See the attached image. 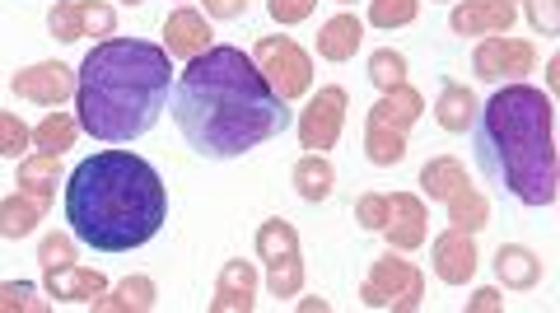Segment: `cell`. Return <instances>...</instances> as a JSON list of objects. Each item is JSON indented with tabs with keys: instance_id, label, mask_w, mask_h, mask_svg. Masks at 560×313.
<instances>
[{
	"instance_id": "6da1fadb",
	"label": "cell",
	"mask_w": 560,
	"mask_h": 313,
	"mask_svg": "<svg viewBox=\"0 0 560 313\" xmlns=\"http://www.w3.org/2000/svg\"><path fill=\"white\" fill-rule=\"evenodd\" d=\"M168 113L201 160H238L290 127V103L271 94L257 61L238 47H210L173 80Z\"/></svg>"
},
{
	"instance_id": "7a4b0ae2",
	"label": "cell",
	"mask_w": 560,
	"mask_h": 313,
	"mask_svg": "<svg viewBox=\"0 0 560 313\" xmlns=\"http://www.w3.org/2000/svg\"><path fill=\"white\" fill-rule=\"evenodd\" d=\"M164 178L140 154L98 150L66 178V220L94 253H136L164 230Z\"/></svg>"
},
{
	"instance_id": "3957f363",
	"label": "cell",
	"mask_w": 560,
	"mask_h": 313,
	"mask_svg": "<svg viewBox=\"0 0 560 313\" xmlns=\"http://www.w3.org/2000/svg\"><path fill=\"white\" fill-rule=\"evenodd\" d=\"M173 94V57L145 38H103L75 76V121L103 146L154 131Z\"/></svg>"
},
{
	"instance_id": "277c9868",
	"label": "cell",
	"mask_w": 560,
	"mask_h": 313,
	"mask_svg": "<svg viewBox=\"0 0 560 313\" xmlns=\"http://www.w3.org/2000/svg\"><path fill=\"white\" fill-rule=\"evenodd\" d=\"M477 154L490 183L523 206H551L560 187V160L551 136V98L533 84H504L477 108Z\"/></svg>"
},
{
	"instance_id": "5b68a950",
	"label": "cell",
	"mask_w": 560,
	"mask_h": 313,
	"mask_svg": "<svg viewBox=\"0 0 560 313\" xmlns=\"http://www.w3.org/2000/svg\"><path fill=\"white\" fill-rule=\"evenodd\" d=\"M420 300H425V276H420L416 263H407L397 248L383 253L370 267L360 286V304L364 309H393V313H416Z\"/></svg>"
},
{
	"instance_id": "8992f818",
	"label": "cell",
	"mask_w": 560,
	"mask_h": 313,
	"mask_svg": "<svg viewBox=\"0 0 560 313\" xmlns=\"http://www.w3.org/2000/svg\"><path fill=\"white\" fill-rule=\"evenodd\" d=\"M257 253L267 263V290L276 300H294L304 286V248H300V234H294L290 220H261L257 230Z\"/></svg>"
},
{
	"instance_id": "52a82bcc",
	"label": "cell",
	"mask_w": 560,
	"mask_h": 313,
	"mask_svg": "<svg viewBox=\"0 0 560 313\" xmlns=\"http://www.w3.org/2000/svg\"><path fill=\"white\" fill-rule=\"evenodd\" d=\"M261 80L271 84V94L280 103H294L300 94L313 90V57L308 51L285 38V33H271V38H257V51H253Z\"/></svg>"
},
{
	"instance_id": "ba28073f",
	"label": "cell",
	"mask_w": 560,
	"mask_h": 313,
	"mask_svg": "<svg viewBox=\"0 0 560 313\" xmlns=\"http://www.w3.org/2000/svg\"><path fill=\"white\" fill-rule=\"evenodd\" d=\"M346 108H350V94L341 90V84H327V90H318L308 98V108L300 113V146L323 154L341 141L346 131Z\"/></svg>"
},
{
	"instance_id": "9c48e42d",
	"label": "cell",
	"mask_w": 560,
	"mask_h": 313,
	"mask_svg": "<svg viewBox=\"0 0 560 313\" xmlns=\"http://www.w3.org/2000/svg\"><path fill=\"white\" fill-rule=\"evenodd\" d=\"M537 66V47L528 38H481L471 51V71L481 80H523Z\"/></svg>"
},
{
	"instance_id": "30bf717a",
	"label": "cell",
	"mask_w": 560,
	"mask_h": 313,
	"mask_svg": "<svg viewBox=\"0 0 560 313\" xmlns=\"http://www.w3.org/2000/svg\"><path fill=\"white\" fill-rule=\"evenodd\" d=\"M514 20L518 5H510V0H458L448 10V28L458 38H500L514 28Z\"/></svg>"
},
{
	"instance_id": "8fae6325",
	"label": "cell",
	"mask_w": 560,
	"mask_h": 313,
	"mask_svg": "<svg viewBox=\"0 0 560 313\" xmlns=\"http://www.w3.org/2000/svg\"><path fill=\"white\" fill-rule=\"evenodd\" d=\"M10 90L28 103H43V108H61V103L75 94V71H70L66 61H38V66L14 71Z\"/></svg>"
},
{
	"instance_id": "7c38bea8",
	"label": "cell",
	"mask_w": 560,
	"mask_h": 313,
	"mask_svg": "<svg viewBox=\"0 0 560 313\" xmlns=\"http://www.w3.org/2000/svg\"><path fill=\"white\" fill-rule=\"evenodd\" d=\"M383 239L393 243L397 253H416L430 234V216H425V201L411 197V193H388V220H383Z\"/></svg>"
},
{
	"instance_id": "4fadbf2b",
	"label": "cell",
	"mask_w": 560,
	"mask_h": 313,
	"mask_svg": "<svg viewBox=\"0 0 560 313\" xmlns=\"http://www.w3.org/2000/svg\"><path fill=\"white\" fill-rule=\"evenodd\" d=\"M430 257H434V276H440L444 286H467L471 276H477V263H481L477 243H471V234L458 230V224H448V230L434 239Z\"/></svg>"
},
{
	"instance_id": "5bb4252c",
	"label": "cell",
	"mask_w": 560,
	"mask_h": 313,
	"mask_svg": "<svg viewBox=\"0 0 560 313\" xmlns=\"http://www.w3.org/2000/svg\"><path fill=\"white\" fill-rule=\"evenodd\" d=\"M210 47H215V38H210V20L201 10L178 5L164 20V51L168 57L191 61V57H201V51H210Z\"/></svg>"
},
{
	"instance_id": "9a60e30c",
	"label": "cell",
	"mask_w": 560,
	"mask_h": 313,
	"mask_svg": "<svg viewBox=\"0 0 560 313\" xmlns=\"http://www.w3.org/2000/svg\"><path fill=\"white\" fill-rule=\"evenodd\" d=\"M43 290H47L51 304H90V300H98V294L108 290V276L94 271V267L66 263V267H47Z\"/></svg>"
},
{
	"instance_id": "2e32d148",
	"label": "cell",
	"mask_w": 560,
	"mask_h": 313,
	"mask_svg": "<svg viewBox=\"0 0 560 313\" xmlns=\"http://www.w3.org/2000/svg\"><path fill=\"white\" fill-rule=\"evenodd\" d=\"M253 309H257V267L243 263V257H230L215 281L210 313H253Z\"/></svg>"
},
{
	"instance_id": "e0dca14e",
	"label": "cell",
	"mask_w": 560,
	"mask_h": 313,
	"mask_svg": "<svg viewBox=\"0 0 560 313\" xmlns=\"http://www.w3.org/2000/svg\"><path fill=\"white\" fill-rule=\"evenodd\" d=\"M420 113H425V94H420L416 84L407 80V84H397V90H388V94L374 103L370 121H378V127H393V131L407 136L416 121H420Z\"/></svg>"
},
{
	"instance_id": "ac0fdd59",
	"label": "cell",
	"mask_w": 560,
	"mask_h": 313,
	"mask_svg": "<svg viewBox=\"0 0 560 313\" xmlns=\"http://www.w3.org/2000/svg\"><path fill=\"white\" fill-rule=\"evenodd\" d=\"M160 304V290H154L150 276H127L113 290H103L98 300H90L94 313H150Z\"/></svg>"
},
{
	"instance_id": "d6986e66",
	"label": "cell",
	"mask_w": 560,
	"mask_h": 313,
	"mask_svg": "<svg viewBox=\"0 0 560 313\" xmlns=\"http://www.w3.org/2000/svg\"><path fill=\"white\" fill-rule=\"evenodd\" d=\"M14 183H20V193L51 201V193L61 187V154H47V150L24 154L20 169H14Z\"/></svg>"
},
{
	"instance_id": "ffe728a7",
	"label": "cell",
	"mask_w": 560,
	"mask_h": 313,
	"mask_svg": "<svg viewBox=\"0 0 560 313\" xmlns=\"http://www.w3.org/2000/svg\"><path fill=\"white\" fill-rule=\"evenodd\" d=\"M495 276L510 290H537L541 257L533 248H523V243H504V248H495Z\"/></svg>"
},
{
	"instance_id": "44dd1931",
	"label": "cell",
	"mask_w": 560,
	"mask_h": 313,
	"mask_svg": "<svg viewBox=\"0 0 560 313\" xmlns=\"http://www.w3.org/2000/svg\"><path fill=\"white\" fill-rule=\"evenodd\" d=\"M43 220H47V201L43 197H28V193L0 197V239H28Z\"/></svg>"
},
{
	"instance_id": "7402d4cb",
	"label": "cell",
	"mask_w": 560,
	"mask_h": 313,
	"mask_svg": "<svg viewBox=\"0 0 560 313\" xmlns=\"http://www.w3.org/2000/svg\"><path fill=\"white\" fill-rule=\"evenodd\" d=\"M360 38H364V24L355 20V14H337V20H327L323 28H318V57H327V61H350L360 51Z\"/></svg>"
},
{
	"instance_id": "603a6c76",
	"label": "cell",
	"mask_w": 560,
	"mask_h": 313,
	"mask_svg": "<svg viewBox=\"0 0 560 313\" xmlns=\"http://www.w3.org/2000/svg\"><path fill=\"white\" fill-rule=\"evenodd\" d=\"M467 183H471L467 169H463V160H453V154H440V160H430L425 169H420V193H425L430 201L458 197Z\"/></svg>"
},
{
	"instance_id": "cb8c5ba5",
	"label": "cell",
	"mask_w": 560,
	"mask_h": 313,
	"mask_svg": "<svg viewBox=\"0 0 560 313\" xmlns=\"http://www.w3.org/2000/svg\"><path fill=\"white\" fill-rule=\"evenodd\" d=\"M477 108L481 103L467 84H448V90L440 94V103H434V117H440V127L448 136H463V131H471V121H477Z\"/></svg>"
},
{
	"instance_id": "d4e9b609",
	"label": "cell",
	"mask_w": 560,
	"mask_h": 313,
	"mask_svg": "<svg viewBox=\"0 0 560 313\" xmlns=\"http://www.w3.org/2000/svg\"><path fill=\"white\" fill-rule=\"evenodd\" d=\"M294 193L304 201H327L337 193V169H331L327 154H304V160L294 164Z\"/></svg>"
},
{
	"instance_id": "484cf974",
	"label": "cell",
	"mask_w": 560,
	"mask_h": 313,
	"mask_svg": "<svg viewBox=\"0 0 560 313\" xmlns=\"http://www.w3.org/2000/svg\"><path fill=\"white\" fill-rule=\"evenodd\" d=\"M364 154H370V164L393 169V164H401V154H407V136L393 127H378V121H364Z\"/></svg>"
},
{
	"instance_id": "4316f807",
	"label": "cell",
	"mask_w": 560,
	"mask_h": 313,
	"mask_svg": "<svg viewBox=\"0 0 560 313\" xmlns=\"http://www.w3.org/2000/svg\"><path fill=\"white\" fill-rule=\"evenodd\" d=\"M448 206V220L453 224H458V230H467V234H477V230H486V220H490V201L477 193V187H463V193L458 197H448L444 201Z\"/></svg>"
},
{
	"instance_id": "83f0119b",
	"label": "cell",
	"mask_w": 560,
	"mask_h": 313,
	"mask_svg": "<svg viewBox=\"0 0 560 313\" xmlns=\"http://www.w3.org/2000/svg\"><path fill=\"white\" fill-rule=\"evenodd\" d=\"M80 38H117V10L108 0H75Z\"/></svg>"
},
{
	"instance_id": "f1b7e54d",
	"label": "cell",
	"mask_w": 560,
	"mask_h": 313,
	"mask_svg": "<svg viewBox=\"0 0 560 313\" xmlns=\"http://www.w3.org/2000/svg\"><path fill=\"white\" fill-rule=\"evenodd\" d=\"M75 127H80V121L70 113H47L38 121V131H33V146L47 150V154H66L70 146H75Z\"/></svg>"
},
{
	"instance_id": "f546056e",
	"label": "cell",
	"mask_w": 560,
	"mask_h": 313,
	"mask_svg": "<svg viewBox=\"0 0 560 313\" xmlns=\"http://www.w3.org/2000/svg\"><path fill=\"white\" fill-rule=\"evenodd\" d=\"M51 300L47 290H38L33 281H5L0 286V313H47Z\"/></svg>"
},
{
	"instance_id": "4dcf8cb0",
	"label": "cell",
	"mask_w": 560,
	"mask_h": 313,
	"mask_svg": "<svg viewBox=\"0 0 560 313\" xmlns=\"http://www.w3.org/2000/svg\"><path fill=\"white\" fill-rule=\"evenodd\" d=\"M407 57L401 51H393V47H378L374 57H370V80H374V90H397V84H407Z\"/></svg>"
},
{
	"instance_id": "1f68e13d",
	"label": "cell",
	"mask_w": 560,
	"mask_h": 313,
	"mask_svg": "<svg viewBox=\"0 0 560 313\" xmlns=\"http://www.w3.org/2000/svg\"><path fill=\"white\" fill-rule=\"evenodd\" d=\"M416 14H420V0H370V24L383 33L416 24Z\"/></svg>"
},
{
	"instance_id": "d6a6232c",
	"label": "cell",
	"mask_w": 560,
	"mask_h": 313,
	"mask_svg": "<svg viewBox=\"0 0 560 313\" xmlns=\"http://www.w3.org/2000/svg\"><path fill=\"white\" fill-rule=\"evenodd\" d=\"M28 146H33V131L14 113H0V160H24Z\"/></svg>"
},
{
	"instance_id": "836d02e7",
	"label": "cell",
	"mask_w": 560,
	"mask_h": 313,
	"mask_svg": "<svg viewBox=\"0 0 560 313\" xmlns=\"http://www.w3.org/2000/svg\"><path fill=\"white\" fill-rule=\"evenodd\" d=\"M47 33L57 43H75L80 38V24H75V0H57V5L47 10Z\"/></svg>"
},
{
	"instance_id": "e575fe53",
	"label": "cell",
	"mask_w": 560,
	"mask_h": 313,
	"mask_svg": "<svg viewBox=\"0 0 560 313\" xmlns=\"http://www.w3.org/2000/svg\"><path fill=\"white\" fill-rule=\"evenodd\" d=\"M38 263H43V271L47 267H66V263H75V239L70 234H47L43 243H38Z\"/></svg>"
},
{
	"instance_id": "d590c367",
	"label": "cell",
	"mask_w": 560,
	"mask_h": 313,
	"mask_svg": "<svg viewBox=\"0 0 560 313\" xmlns=\"http://www.w3.org/2000/svg\"><path fill=\"white\" fill-rule=\"evenodd\" d=\"M523 14H528V24L541 33V38L560 33V0H523Z\"/></svg>"
},
{
	"instance_id": "8d00e7d4",
	"label": "cell",
	"mask_w": 560,
	"mask_h": 313,
	"mask_svg": "<svg viewBox=\"0 0 560 313\" xmlns=\"http://www.w3.org/2000/svg\"><path fill=\"white\" fill-rule=\"evenodd\" d=\"M383 220H388V193H370L355 201V224H364L370 234L383 230Z\"/></svg>"
},
{
	"instance_id": "74e56055",
	"label": "cell",
	"mask_w": 560,
	"mask_h": 313,
	"mask_svg": "<svg viewBox=\"0 0 560 313\" xmlns=\"http://www.w3.org/2000/svg\"><path fill=\"white\" fill-rule=\"evenodd\" d=\"M318 10V0H267V14L276 24H304Z\"/></svg>"
},
{
	"instance_id": "f35d334b",
	"label": "cell",
	"mask_w": 560,
	"mask_h": 313,
	"mask_svg": "<svg viewBox=\"0 0 560 313\" xmlns=\"http://www.w3.org/2000/svg\"><path fill=\"white\" fill-rule=\"evenodd\" d=\"M201 14L206 20H224V24H234V20H243L248 14V0H201Z\"/></svg>"
},
{
	"instance_id": "ab89813d",
	"label": "cell",
	"mask_w": 560,
	"mask_h": 313,
	"mask_svg": "<svg viewBox=\"0 0 560 313\" xmlns=\"http://www.w3.org/2000/svg\"><path fill=\"white\" fill-rule=\"evenodd\" d=\"M504 300H500V290H471V300H467V313H500Z\"/></svg>"
},
{
	"instance_id": "60d3db41",
	"label": "cell",
	"mask_w": 560,
	"mask_h": 313,
	"mask_svg": "<svg viewBox=\"0 0 560 313\" xmlns=\"http://www.w3.org/2000/svg\"><path fill=\"white\" fill-rule=\"evenodd\" d=\"M300 309H308V313H327V300H300Z\"/></svg>"
},
{
	"instance_id": "b9f144b4",
	"label": "cell",
	"mask_w": 560,
	"mask_h": 313,
	"mask_svg": "<svg viewBox=\"0 0 560 313\" xmlns=\"http://www.w3.org/2000/svg\"><path fill=\"white\" fill-rule=\"evenodd\" d=\"M121 5H145V0H121Z\"/></svg>"
},
{
	"instance_id": "7bdbcfd3",
	"label": "cell",
	"mask_w": 560,
	"mask_h": 313,
	"mask_svg": "<svg viewBox=\"0 0 560 313\" xmlns=\"http://www.w3.org/2000/svg\"><path fill=\"white\" fill-rule=\"evenodd\" d=\"M341 5H355V0H341Z\"/></svg>"
},
{
	"instance_id": "ee69618b",
	"label": "cell",
	"mask_w": 560,
	"mask_h": 313,
	"mask_svg": "<svg viewBox=\"0 0 560 313\" xmlns=\"http://www.w3.org/2000/svg\"><path fill=\"white\" fill-rule=\"evenodd\" d=\"M510 5H514V0H510Z\"/></svg>"
},
{
	"instance_id": "f6af8a7d",
	"label": "cell",
	"mask_w": 560,
	"mask_h": 313,
	"mask_svg": "<svg viewBox=\"0 0 560 313\" xmlns=\"http://www.w3.org/2000/svg\"><path fill=\"white\" fill-rule=\"evenodd\" d=\"M444 5H448V0H444Z\"/></svg>"
}]
</instances>
